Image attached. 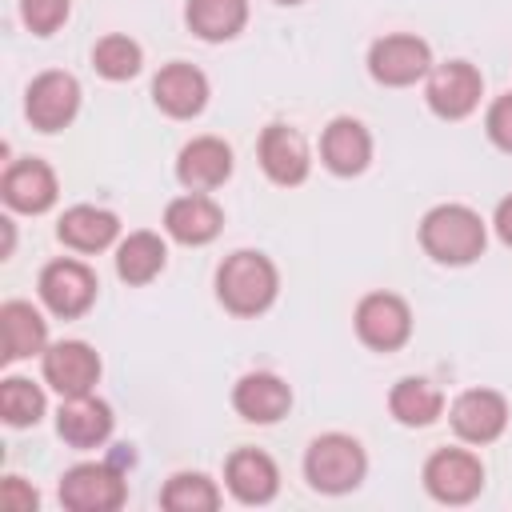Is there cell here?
I'll use <instances>...</instances> for the list:
<instances>
[{"label":"cell","mask_w":512,"mask_h":512,"mask_svg":"<svg viewBox=\"0 0 512 512\" xmlns=\"http://www.w3.org/2000/svg\"><path fill=\"white\" fill-rule=\"evenodd\" d=\"M28 120L40 132H60L64 124H72L76 108H80V84L68 72H40L28 88Z\"/></svg>","instance_id":"9c48e42d"},{"label":"cell","mask_w":512,"mask_h":512,"mask_svg":"<svg viewBox=\"0 0 512 512\" xmlns=\"http://www.w3.org/2000/svg\"><path fill=\"white\" fill-rule=\"evenodd\" d=\"M40 412H44V392H40L32 380H24V376H8V380L0 384V416H4L12 428H28V424H36Z\"/></svg>","instance_id":"83f0119b"},{"label":"cell","mask_w":512,"mask_h":512,"mask_svg":"<svg viewBox=\"0 0 512 512\" xmlns=\"http://www.w3.org/2000/svg\"><path fill=\"white\" fill-rule=\"evenodd\" d=\"M356 336L376 348V352H392L412 336V312L400 296L392 292H372L356 304Z\"/></svg>","instance_id":"52a82bcc"},{"label":"cell","mask_w":512,"mask_h":512,"mask_svg":"<svg viewBox=\"0 0 512 512\" xmlns=\"http://www.w3.org/2000/svg\"><path fill=\"white\" fill-rule=\"evenodd\" d=\"M280 4H300V0H280Z\"/></svg>","instance_id":"836d02e7"},{"label":"cell","mask_w":512,"mask_h":512,"mask_svg":"<svg viewBox=\"0 0 512 512\" xmlns=\"http://www.w3.org/2000/svg\"><path fill=\"white\" fill-rule=\"evenodd\" d=\"M4 204L16 212H44L56 200V176L44 160H16L4 172Z\"/></svg>","instance_id":"ffe728a7"},{"label":"cell","mask_w":512,"mask_h":512,"mask_svg":"<svg viewBox=\"0 0 512 512\" xmlns=\"http://www.w3.org/2000/svg\"><path fill=\"white\" fill-rule=\"evenodd\" d=\"M152 100L160 104V112H168V116H176V120H188V116H196V112L204 108V100H208V80H204L200 68H192V64H184V60L164 64V68L156 72V80H152Z\"/></svg>","instance_id":"4fadbf2b"},{"label":"cell","mask_w":512,"mask_h":512,"mask_svg":"<svg viewBox=\"0 0 512 512\" xmlns=\"http://www.w3.org/2000/svg\"><path fill=\"white\" fill-rule=\"evenodd\" d=\"M44 380L60 396H84L100 380V356L84 340H60L44 352Z\"/></svg>","instance_id":"7c38bea8"},{"label":"cell","mask_w":512,"mask_h":512,"mask_svg":"<svg viewBox=\"0 0 512 512\" xmlns=\"http://www.w3.org/2000/svg\"><path fill=\"white\" fill-rule=\"evenodd\" d=\"M216 296L236 316H256L276 300V264L264 252H232L216 272Z\"/></svg>","instance_id":"6da1fadb"},{"label":"cell","mask_w":512,"mask_h":512,"mask_svg":"<svg viewBox=\"0 0 512 512\" xmlns=\"http://www.w3.org/2000/svg\"><path fill=\"white\" fill-rule=\"evenodd\" d=\"M140 44L128 40V36H104L96 48H92V64L104 80H128L140 72Z\"/></svg>","instance_id":"f1b7e54d"},{"label":"cell","mask_w":512,"mask_h":512,"mask_svg":"<svg viewBox=\"0 0 512 512\" xmlns=\"http://www.w3.org/2000/svg\"><path fill=\"white\" fill-rule=\"evenodd\" d=\"M0 504H4L8 512H32V508H36V488H24L20 476H8V480L0 484Z\"/></svg>","instance_id":"1f68e13d"},{"label":"cell","mask_w":512,"mask_h":512,"mask_svg":"<svg viewBox=\"0 0 512 512\" xmlns=\"http://www.w3.org/2000/svg\"><path fill=\"white\" fill-rule=\"evenodd\" d=\"M484 124H488L492 144H496V148H504V152H512V92L492 100V108H488V120H484Z\"/></svg>","instance_id":"4dcf8cb0"},{"label":"cell","mask_w":512,"mask_h":512,"mask_svg":"<svg viewBox=\"0 0 512 512\" xmlns=\"http://www.w3.org/2000/svg\"><path fill=\"white\" fill-rule=\"evenodd\" d=\"M116 232H120V220L112 212H104V208H92V204L68 208L60 216V224H56V236L76 252H100V248H108L116 240Z\"/></svg>","instance_id":"7402d4cb"},{"label":"cell","mask_w":512,"mask_h":512,"mask_svg":"<svg viewBox=\"0 0 512 512\" xmlns=\"http://www.w3.org/2000/svg\"><path fill=\"white\" fill-rule=\"evenodd\" d=\"M484 80L468 60H448L428 76V108L444 120H464L480 104Z\"/></svg>","instance_id":"ba28073f"},{"label":"cell","mask_w":512,"mask_h":512,"mask_svg":"<svg viewBox=\"0 0 512 512\" xmlns=\"http://www.w3.org/2000/svg\"><path fill=\"white\" fill-rule=\"evenodd\" d=\"M0 336H4V360H24L44 352L48 344V324L40 320V312L24 300H8L0 308Z\"/></svg>","instance_id":"603a6c76"},{"label":"cell","mask_w":512,"mask_h":512,"mask_svg":"<svg viewBox=\"0 0 512 512\" xmlns=\"http://www.w3.org/2000/svg\"><path fill=\"white\" fill-rule=\"evenodd\" d=\"M160 504L168 512H212L220 504V492H216V484L204 472H176L164 484Z\"/></svg>","instance_id":"4316f807"},{"label":"cell","mask_w":512,"mask_h":512,"mask_svg":"<svg viewBox=\"0 0 512 512\" xmlns=\"http://www.w3.org/2000/svg\"><path fill=\"white\" fill-rule=\"evenodd\" d=\"M220 224H224L220 208L200 192H188L164 208V228L180 244H208L220 232Z\"/></svg>","instance_id":"44dd1931"},{"label":"cell","mask_w":512,"mask_h":512,"mask_svg":"<svg viewBox=\"0 0 512 512\" xmlns=\"http://www.w3.org/2000/svg\"><path fill=\"white\" fill-rule=\"evenodd\" d=\"M56 432L72 444V448H96L108 440L112 432V408L104 400H96L92 392L84 396H64L60 412H56Z\"/></svg>","instance_id":"e0dca14e"},{"label":"cell","mask_w":512,"mask_h":512,"mask_svg":"<svg viewBox=\"0 0 512 512\" xmlns=\"http://www.w3.org/2000/svg\"><path fill=\"white\" fill-rule=\"evenodd\" d=\"M260 164L268 172V180L292 188L308 176V144L296 128L288 124H268L260 132Z\"/></svg>","instance_id":"9a60e30c"},{"label":"cell","mask_w":512,"mask_h":512,"mask_svg":"<svg viewBox=\"0 0 512 512\" xmlns=\"http://www.w3.org/2000/svg\"><path fill=\"white\" fill-rule=\"evenodd\" d=\"M368 472V460H364V448L344 436V432H328V436H316L304 452V476L316 492H348L364 480Z\"/></svg>","instance_id":"3957f363"},{"label":"cell","mask_w":512,"mask_h":512,"mask_svg":"<svg viewBox=\"0 0 512 512\" xmlns=\"http://www.w3.org/2000/svg\"><path fill=\"white\" fill-rule=\"evenodd\" d=\"M176 176L184 188L192 192H208L216 184H224L232 176V148L216 136H196L180 148V160H176Z\"/></svg>","instance_id":"5bb4252c"},{"label":"cell","mask_w":512,"mask_h":512,"mask_svg":"<svg viewBox=\"0 0 512 512\" xmlns=\"http://www.w3.org/2000/svg\"><path fill=\"white\" fill-rule=\"evenodd\" d=\"M232 404H236V412H240L244 420H252V424H272V420H280V416L292 408V392H288V384H284L280 376H272V372H248V376H240V384L232 388Z\"/></svg>","instance_id":"d6986e66"},{"label":"cell","mask_w":512,"mask_h":512,"mask_svg":"<svg viewBox=\"0 0 512 512\" xmlns=\"http://www.w3.org/2000/svg\"><path fill=\"white\" fill-rule=\"evenodd\" d=\"M164 256H168V248H164V240L156 232H132L116 248V272L128 284H148L164 268Z\"/></svg>","instance_id":"484cf974"},{"label":"cell","mask_w":512,"mask_h":512,"mask_svg":"<svg viewBox=\"0 0 512 512\" xmlns=\"http://www.w3.org/2000/svg\"><path fill=\"white\" fill-rule=\"evenodd\" d=\"M496 232H500V240L512 248V196H504V200L496 204Z\"/></svg>","instance_id":"d6a6232c"},{"label":"cell","mask_w":512,"mask_h":512,"mask_svg":"<svg viewBox=\"0 0 512 512\" xmlns=\"http://www.w3.org/2000/svg\"><path fill=\"white\" fill-rule=\"evenodd\" d=\"M320 156H324V164H328L336 176H356V172H364L368 160H372V136H368V128H364L360 120L336 116V120L324 128V136H320Z\"/></svg>","instance_id":"2e32d148"},{"label":"cell","mask_w":512,"mask_h":512,"mask_svg":"<svg viewBox=\"0 0 512 512\" xmlns=\"http://www.w3.org/2000/svg\"><path fill=\"white\" fill-rule=\"evenodd\" d=\"M60 504L72 512H112L124 504V476L116 464H76L60 480Z\"/></svg>","instance_id":"5b68a950"},{"label":"cell","mask_w":512,"mask_h":512,"mask_svg":"<svg viewBox=\"0 0 512 512\" xmlns=\"http://www.w3.org/2000/svg\"><path fill=\"white\" fill-rule=\"evenodd\" d=\"M388 408H392V416H396L400 424L424 428V424H432V420L440 416L444 396H440L436 384H428V380H420V376H408V380H400V384L392 388Z\"/></svg>","instance_id":"d4e9b609"},{"label":"cell","mask_w":512,"mask_h":512,"mask_svg":"<svg viewBox=\"0 0 512 512\" xmlns=\"http://www.w3.org/2000/svg\"><path fill=\"white\" fill-rule=\"evenodd\" d=\"M452 428L468 444H492L508 424V404L492 388H468L452 400Z\"/></svg>","instance_id":"30bf717a"},{"label":"cell","mask_w":512,"mask_h":512,"mask_svg":"<svg viewBox=\"0 0 512 512\" xmlns=\"http://www.w3.org/2000/svg\"><path fill=\"white\" fill-rule=\"evenodd\" d=\"M184 16L200 40H232L248 20V0H188Z\"/></svg>","instance_id":"cb8c5ba5"},{"label":"cell","mask_w":512,"mask_h":512,"mask_svg":"<svg viewBox=\"0 0 512 512\" xmlns=\"http://www.w3.org/2000/svg\"><path fill=\"white\" fill-rule=\"evenodd\" d=\"M424 488L440 504H468L484 488V464L464 448H440L424 464Z\"/></svg>","instance_id":"277c9868"},{"label":"cell","mask_w":512,"mask_h":512,"mask_svg":"<svg viewBox=\"0 0 512 512\" xmlns=\"http://www.w3.org/2000/svg\"><path fill=\"white\" fill-rule=\"evenodd\" d=\"M224 480H228V492L244 504H268L280 488V472H276L272 456H264L260 448H236L228 456Z\"/></svg>","instance_id":"ac0fdd59"},{"label":"cell","mask_w":512,"mask_h":512,"mask_svg":"<svg viewBox=\"0 0 512 512\" xmlns=\"http://www.w3.org/2000/svg\"><path fill=\"white\" fill-rule=\"evenodd\" d=\"M432 68V52L420 36L412 32H392L384 40L372 44L368 52V72L388 84V88H404V84H416L424 72Z\"/></svg>","instance_id":"8992f818"},{"label":"cell","mask_w":512,"mask_h":512,"mask_svg":"<svg viewBox=\"0 0 512 512\" xmlns=\"http://www.w3.org/2000/svg\"><path fill=\"white\" fill-rule=\"evenodd\" d=\"M420 244L440 264H472L484 252V220L464 204H440L420 220Z\"/></svg>","instance_id":"7a4b0ae2"},{"label":"cell","mask_w":512,"mask_h":512,"mask_svg":"<svg viewBox=\"0 0 512 512\" xmlns=\"http://www.w3.org/2000/svg\"><path fill=\"white\" fill-rule=\"evenodd\" d=\"M20 12L36 36H52L68 20V0H20Z\"/></svg>","instance_id":"f546056e"},{"label":"cell","mask_w":512,"mask_h":512,"mask_svg":"<svg viewBox=\"0 0 512 512\" xmlns=\"http://www.w3.org/2000/svg\"><path fill=\"white\" fill-rule=\"evenodd\" d=\"M40 296L56 316H80L96 300V276L80 260H52L40 272Z\"/></svg>","instance_id":"8fae6325"}]
</instances>
